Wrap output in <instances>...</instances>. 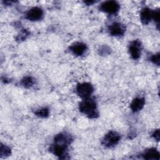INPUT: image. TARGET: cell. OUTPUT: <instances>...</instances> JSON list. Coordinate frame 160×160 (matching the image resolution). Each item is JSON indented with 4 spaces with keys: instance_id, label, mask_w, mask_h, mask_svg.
<instances>
[{
    "instance_id": "obj_1",
    "label": "cell",
    "mask_w": 160,
    "mask_h": 160,
    "mask_svg": "<svg viewBox=\"0 0 160 160\" xmlns=\"http://www.w3.org/2000/svg\"><path fill=\"white\" fill-rule=\"evenodd\" d=\"M69 138L64 134H58L54 140V144L51 148L52 152L59 158L64 156L66 154L68 145L69 143Z\"/></svg>"
},
{
    "instance_id": "obj_2",
    "label": "cell",
    "mask_w": 160,
    "mask_h": 160,
    "mask_svg": "<svg viewBox=\"0 0 160 160\" xmlns=\"http://www.w3.org/2000/svg\"><path fill=\"white\" fill-rule=\"evenodd\" d=\"M79 111L91 118H94L98 116L96 103L90 98L84 99L80 102Z\"/></svg>"
},
{
    "instance_id": "obj_3",
    "label": "cell",
    "mask_w": 160,
    "mask_h": 160,
    "mask_svg": "<svg viewBox=\"0 0 160 160\" xmlns=\"http://www.w3.org/2000/svg\"><path fill=\"white\" fill-rule=\"evenodd\" d=\"M93 87L89 82H82L78 84L76 86V91L77 94L82 98L86 99L89 98L93 92Z\"/></svg>"
},
{
    "instance_id": "obj_4",
    "label": "cell",
    "mask_w": 160,
    "mask_h": 160,
    "mask_svg": "<svg viewBox=\"0 0 160 160\" xmlns=\"http://www.w3.org/2000/svg\"><path fill=\"white\" fill-rule=\"evenodd\" d=\"M119 134L116 131H111L104 136L102 141V144L106 147L111 148L116 145L119 142Z\"/></svg>"
},
{
    "instance_id": "obj_5",
    "label": "cell",
    "mask_w": 160,
    "mask_h": 160,
    "mask_svg": "<svg viewBox=\"0 0 160 160\" xmlns=\"http://www.w3.org/2000/svg\"><path fill=\"white\" fill-rule=\"evenodd\" d=\"M100 8L105 12L113 14L119 11V5L115 1H108L102 3Z\"/></svg>"
},
{
    "instance_id": "obj_6",
    "label": "cell",
    "mask_w": 160,
    "mask_h": 160,
    "mask_svg": "<svg viewBox=\"0 0 160 160\" xmlns=\"http://www.w3.org/2000/svg\"><path fill=\"white\" fill-rule=\"evenodd\" d=\"M129 51L131 56L134 59H138L141 56V42L136 40L131 43Z\"/></svg>"
},
{
    "instance_id": "obj_7",
    "label": "cell",
    "mask_w": 160,
    "mask_h": 160,
    "mask_svg": "<svg viewBox=\"0 0 160 160\" xmlns=\"http://www.w3.org/2000/svg\"><path fill=\"white\" fill-rule=\"evenodd\" d=\"M43 16L42 10L38 8L34 7L29 9L26 13V18L29 21H38L40 20Z\"/></svg>"
},
{
    "instance_id": "obj_8",
    "label": "cell",
    "mask_w": 160,
    "mask_h": 160,
    "mask_svg": "<svg viewBox=\"0 0 160 160\" xmlns=\"http://www.w3.org/2000/svg\"><path fill=\"white\" fill-rule=\"evenodd\" d=\"M109 33L114 36H120L123 35L125 32L124 25L119 22H114L109 28Z\"/></svg>"
},
{
    "instance_id": "obj_9",
    "label": "cell",
    "mask_w": 160,
    "mask_h": 160,
    "mask_svg": "<svg viewBox=\"0 0 160 160\" xmlns=\"http://www.w3.org/2000/svg\"><path fill=\"white\" fill-rule=\"evenodd\" d=\"M86 45L82 42H78L72 44L70 47V50L71 52L77 56L82 55L86 51Z\"/></svg>"
},
{
    "instance_id": "obj_10",
    "label": "cell",
    "mask_w": 160,
    "mask_h": 160,
    "mask_svg": "<svg viewBox=\"0 0 160 160\" xmlns=\"http://www.w3.org/2000/svg\"><path fill=\"white\" fill-rule=\"evenodd\" d=\"M140 19L144 24H148L152 19V11L149 8H144L140 13Z\"/></svg>"
},
{
    "instance_id": "obj_11",
    "label": "cell",
    "mask_w": 160,
    "mask_h": 160,
    "mask_svg": "<svg viewBox=\"0 0 160 160\" xmlns=\"http://www.w3.org/2000/svg\"><path fill=\"white\" fill-rule=\"evenodd\" d=\"M145 103L144 98H136L132 100L130 104L131 110L134 112L140 111L144 106Z\"/></svg>"
},
{
    "instance_id": "obj_12",
    "label": "cell",
    "mask_w": 160,
    "mask_h": 160,
    "mask_svg": "<svg viewBox=\"0 0 160 160\" xmlns=\"http://www.w3.org/2000/svg\"><path fill=\"white\" fill-rule=\"evenodd\" d=\"M142 156L144 159H146L159 160L160 158L159 152L156 148H149L146 150Z\"/></svg>"
},
{
    "instance_id": "obj_13",
    "label": "cell",
    "mask_w": 160,
    "mask_h": 160,
    "mask_svg": "<svg viewBox=\"0 0 160 160\" xmlns=\"http://www.w3.org/2000/svg\"><path fill=\"white\" fill-rule=\"evenodd\" d=\"M35 114L40 118H46L49 114V109L46 108H42L36 111Z\"/></svg>"
},
{
    "instance_id": "obj_14",
    "label": "cell",
    "mask_w": 160,
    "mask_h": 160,
    "mask_svg": "<svg viewBox=\"0 0 160 160\" xmlns=\"http://www.w3.org/2000/svg\"><path fill=\"white\" fill-rule=\"evenodd\" d=\"M21 84H22L23 86L25 88H29L31 87L32 84H33V80L31 77L30 76H26L24 77L22 81H21Z\"/></svg>"
},
{
    "instance_id": "obj_15",
    "label": "cell",
    "mask_w": 160,
    "mask_h": 160,
    "mask_svg": "<svg viewBox=\"0 0 160 160\" xmlns=\"http://www.w3.org/2000/svg\"><path fill=\"white\" fill-rule=\"evenodd\" d=\"M11 154V149L6 146L1 144V156H7Z\"/></svg>"
},
{
    "instance_id": "obj_16",
    "label": "cell",
    "mask_w": 160,
    "mask_h": 160,
    "mask_svg": "<svg viewBox=\"0 0 160 160\" xmlns=\"http://www.w3.org/2000/svg\"><path fill=\"white\" fill-rule=\"evenodd\" d=\"M151 61L155 64L159 66V53L158 52L153 56H152L151 58Z\"/></svg>"
},
{
    "instance_id": "obj_17",
    "label": "cell",
    "mask_w": 160,
    "mask_h": 160,
    "mask_svg": "<svg viewBox=\"0 0 160 160\" xmlns=\"http://www.w3.org/2000/svg\"><path fill=\"white\" fill-rule=\"evenodd\" d=\"M152 19L154 20V21L159 23V9H156L152 11Z\"/></svg>"
},
{
    "instance_id": "obj_18",
    "label": "cell",
    "mask_w": 160,
    "mask_h": 160,
    "mask_svg": "<svg viewBox=\"0 0 160 160\" xmlns=\"http://www.w3.org/2000/svg\"><path fill=\"white\" fill-rule=\"evenodd\" d=\"M152 137L155 139V140L158 141L159 140V129H156L154 131L152 134Z\"/></svg>"
}]
</instances>
